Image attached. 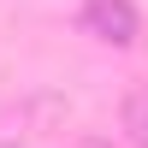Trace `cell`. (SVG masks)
<instances>
[{
    "label": "cell",
    "mask_w": 148,
    "mask_h": 148,
    "mask_svg": "<svg viewBox=\"0 0 148 148\" xmlns=\"http://www.w3.org/2000/svg\"><path fill=\"white\" fill-rule=\"evenodd\" d=\"M77 24H83V36H95V42H107V47H130L142 36L136 0H83Z\"/></svg>",
    "instance_id": "cell-1"
},
{
    "label": "cell",
    "mask_w": 148,
    "mask_h": 148,
    "mask_svg": "<svg viewBox=\"0 0 148 148\" xmlns=\"http://www.w3.org/2000/svg\"><path fill=\"white\" fill-rule=\"evenodd\" d=\"M125 136H130V148H148V89L125 95Z\"/></svg>",
    "instance_id": "cell-2"
},
{
    "label": "cell",
    "mask_w": 148,
    "mask_h": 148,
    "mask_svg": "<svg viewBox=\"0 0 148 148\" xmlns=\"http://www.w3.org/2000/svg\"><path fill=\"white\" fill-rule=\"evenodd\" d=\"M77 148H113V142H107V136H83Z\"/></svg>",
    "instance_id": "cell-3"
},
{
    "label": "cell",
    "mask_w": 148,
    "mask_h": 148,
    "mask_svg": "<svg viewBox=\"0 0 148 148\" xmlns=\"http://www.w3.org/2000/svg\"><path fill=\"white\" fill-rule=\"evenodd\" d=\"M0 148H18V142H0Z\"/></svg>",
    "instance_id": "cell-4"
}]
</instances>
